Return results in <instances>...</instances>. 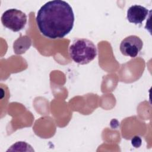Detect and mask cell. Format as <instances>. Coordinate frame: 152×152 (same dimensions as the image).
I'll list each match as a JSON object with an SVG mask.
<instances>
[{"label":"cell","instance_id":"1","mask_svg":"<svg viewBox=\"0 0 152 152\" xmlns=\"http://www.w3.org/2000/svg\"><path fill=\"white\" fill-rule=\"evenodd\" d=\"M74 14L70 5L61 0L48 1L37 11L36 23L39 31L51 39H61L72 29Z\"/></svg>","mask_w":152,"mask_h":152},{"label":"cell","instance_id":"2","mask_svg":"<svg viewBox=\"0 0 152 152\" xmlns=\"http://www.w3.org/2000/svg\"><path fill=\"white\" fill-rule=\"evenodd\" d=\"M71 59L81 65L87 64L92 61L97 55L96 46L94 43L85 38L75 39L69 48Z\"/></svg>","mask_w":152,"mask_h":152},{"label":"cell","instance_id":"3","mask_svg":"<svg viewBox=\"0 0 152 152\" xmlns=\"http://www.w3.org/2000/svg\"><path fill=\"white\" fill-rule=\"evenodd\" d=\"M1 21L5 27L17 32L25 27L27 23V15L21 10L11 8L4 12Z\"/></svg>","mask_w":152,"mask_h":152},{"label":"cell","instance_id":"4","mask_svg":"<svg viewBox=\"0 0 152 152\" xmlns=\"http://www.w3.org/2000/svg\"><path fill=\"white\" fill-rule=\"evenodd\" d=\"M142 46L143 42L140 37L130 35L122 40L119 48L124 55L135 58L141 51Z\"/></svg>","mask_w":152,"mask_h":152},{"label":"cell","instance_id":"5","mask_svg":"<svg viewBox=\"0 0 152 152\" xmlns=\"http://www.w3.org/2000/svg\"><path fill=\"white\" fill-rule=\"evenodd\" d=\"M148 10L139 5L131 6L127 10L126 18L129 22L135 24H141L146 18Z\"/></svg>","mask_w":152,"mask_h":152},{"label":"cell","instance_id":"6","mask_svg":"<svg viewBox=\"0 0 152 152\" xmlns=\"http://www.w3.org/2000/svg\"><path fill=\"white\" fill-rule=\"evenodd\" d=\"M31 45V39L27 36H21L18 37L13 44L14 51L16 54L21 55L28 50Z\"/></svg>","mask_w":152,"mask_h":152},{"label":"cell","instance_id":"7","mask_svg":"<svg viewBox=\"0 0 152 152\" xmlns=\"http://www.w3.org/2000/svg\"><path fill=\"white\" fill-rule=\"evenodd\" d=\"M131 144L135 148L140 147L142 144V140L139 136H134L131 140Z\"/></svg>","mask_w":152,"mask_h":152}]
</instances>
